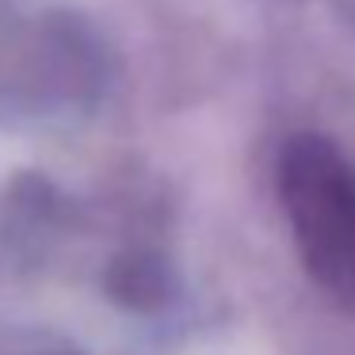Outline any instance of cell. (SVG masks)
Returning a JSON list of instances; mask_svg holds the SVG:
<instances>
[{
  "label": "cell",
  "instance_id": "6da1fadb",
  "mask_svg": "<svg viewBox=\"0 0 355 355\" xmlns=\"http://www.w3.org/2000/svg\"><path fill=\"white\" fill-rule=\"evenodd\" d=\"M279 199L313 283L355 309V164L321 134H294L279 153Z\"/></svg>",
  "mask_w": 355,
  "mask_h": 355
}]
</instances>
